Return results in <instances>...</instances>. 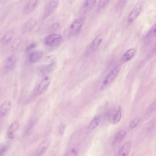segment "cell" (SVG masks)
<instances>
[{"label": "cell", "instance_id": "6da1fadb", "mask_svg": "<svg viewBox=\"0 0 156 156\" xmlns=\"http://www.w3.org/2000/svg\"><path fill=\"white\" fill-rule=\"evenodd\" d=\"M62 36L59 34H54L48 36L45 39L44 44L50 47H55L59 45L62 41Z\"/></svg>", "mask_w": 156, "mask_h": 156}, {"label": "cell", "instance_id": "7a4b0ae2", "mask_svg": "<svg viewBox=\"0 0 156 156\" xmlns=\"http://www.w3.org/2000/svg\"><path fill=\"white\" fill-rule=\"evenodd\" d=\"M84 18L80 17L76 20L70 25L69 30V36L78 34L80 31L84 22Z\"/></svg>", "mask_w": 156, "mask_h": 156}, {"label": "cell", "instance_id": "3957f363", "mask_svg": "<svg viewBox=\"0 0 156 156\" xmlns=\"http://www.w3.org/2000/svg\"><path fill=\"white\" fill-rule=\"evenodd\" d=\"M58 4L57 0L49 1L46 4L44 12L43 18L45 19L51 15L56 9Z\"/></svg>", "mask_w": 156, "mask_h": 156}, {"label": "cell", "instance_id": "277c9868", "mask_svg": "<svg viewBox=\"0 0 156 156\" xmlns=\"http://www.w3.org/2000/svg\"><path fill=\"white\" fill-rule=\"evenodd\" d=\"M50 81V78L48 76L43 78L37 88L35 94L36 95H40L43 93L48 88Z\"/></svg>", "mask_w": 156, "mask_h": 156}, {"label": "cell", "instance_id": "5b68a950", "mask_svg": "<svg viewBox=\"0 0 156 156\" xmlns=\"http://www.w3.org/2000/svg\"><path fill=\"white\" fill-rule=\"evenodd\" d=\"M143 7L142 2H138L134 7L128 17V21L129 23L133 21L140 14Z\"/></svg>", "mask_w": 156, "mask_h": 156}, {"label": "cell", "instance_id": "8992f818", "mask_svg": "<svg viewBox=\"0 0 156 156\" xmlns=\"http://www.w3.org/2000/svg\"><path fill=\"white\" fill-rule=\"evenodd\" d=\"M11 105V102L9 100H6L2 103L0 107L1 119H3L7 116L10 110Z\"/></svg>", "mask_w": 156, "mask_h": 156}, {"label": "cell", "instance_id": "52a82bcc", "mask_svg": "<svg viewBox=\"0 0 156 156\" xmlns=\"http://www.w3.org/2000/svg\"><path fill=\"white\" fill-rule=\"evenodd\" d=\"M16 62V58L14 55L9 56L6 60L4 65V70L5 72H8L14 66Z\"/></svg>", "mask_w": 156, "mask_h": 156}, {"label": "cell", "instance_id": "ba28073f", "mask_svg": "<svg viewBox=\"0 0 156 156\" xmlns=\"http://www.w3.org/2000/svg\"><path fill=\"white\" fill-rule=\"evenodd\" d=\"M120 69V66L118 65L110 72L107 76L104 83L105 84H108L115 79Z\"/></svg>", "mask_w": 156, "mask_h": 156}, {"label": "cell", "instance_id": "9c48e42d", "mask_svg": "<svg viewBox=\"0 0 156 156\" xmlns=\"http://www.w3.org/2000/svg\"><path fill=\"white\" fill-rule=\"evenodd\" d=\"M49 145V142L47 140L42 141L37 147L35 152L36 156H42L46 152Z\"/></svg>", "mask_w": 156, "mask_h": 156}, {"label": "cell", "instance_id": "30bf717a", "mask_svg": "<svg viewBox=\"0 0 156 156\" xmlns=\"http://www.w3.org/2000/svg\"><path fill=\"white\" fill-rule=\"evenodd\" d=\"M14 34V30L12 29H9L4 35L1 39V43L3 45H7L11 41Z\"/></svg>", "mask_w": 156, "mask_h": 156}, {"label": "cell", "instance_id": "8fae6325", "mask_svg": "<svg viewBox=\"0 0 156 156\" xmlns=\"http://www.w3.org/2000/svg\"><path fill=\"white\" fill-rule=\"evenodd\" d=\"M43 55V52L41 51H37L32 52L29 55V61L31 63H35L41 59Z\"/></svg>", "mask_w": 156, "mask_h": 156}, {"label": "cell", "instance_id": "7c38bea8", "mask_svg": "<svg viewBox=\"0 0 156 156\" xmlns=\"http://www.w3.org/2000/svg\"><path fill=\"white\" fill-rule=\"evenodd\" d=\"M19 126V122L17 120L14 121L10 125L7 130V135L9 139L13 138L14 134L18 130Z\"/></svg>", "mask_w": 156, "mask_h": 156}, {"label": "cell", "instance_id": "4fadbf2b", "mask_svg": "<svg viewBox=\"0 0 156 156\" xmlns=\"http://www.w3.org/2000/svg\"><path fill=\"white\" fill-rule=\"evenodd\" d=\"M37 0H30L26 3L23 9V12L27 14L31 12L36 7L38 3Z\"/></svg>", "mask_w": 156, "mask_h": 156}, {"label": "cell", "instance_id": "5bb4252c", "mask_svg": "<svg viewBox=\"0 0 156 156\" xmlns=\"http://www.w3.org/2000/svg\"><path fill=\"white\" fill-rule=\"evenodd\" d=\"M132 143L130 141L126 142L122 146L119 153L118 156H127L130 150Z\"/></svg>", "mask_w": 156, "mask_h": 156}, {"label": "cell", "instance_id": "9a60e30c", "mask_svg": "<svg viewBox=\"0 0 156 156\" xmlns=\"http://www.w3.org/2000/svg\"><path fill=\"white\" fill-rule=\"evenodd\" d=\"M102 40L101 35L99 34L96 36L91 43L89 49L90 51H94L98 47Z\"/></svg>", "mask_w": 156, "mask_h": 156}, {"label": "cell", "instance_id": "2e32d148", "mask_svg": "<svg viewBox=\"0 0 156 156\" xmlns=\"http://www.w3.org/2000/svg\"><path fill=\"white\" fill-rule=\"evenodd\" d=\"M35 23L36 21L34 19L32 18L29 19L23 27V32L26 33L30 31L34 27Z\"/></svg>", "mask_w": 156, "mask_h": 156}, {"label": "cell", "instance_id": "e0dca14e", "mask_svg": "<svg viewBox=\"0 0 156 156\" xmlns=\"http://www.w3.org/2000/svg\"><path fill=\"white\" fill-rule=\"evenodd\" d=\"M135 52L134 48H131L127 51L122 57V60L125 62L130 60L133 56Z\"/></svg>", "mask_w": 156, "mask_h": 156}, {"label": "cell", "instance_id": "ac0fdd59", "mask_svg": "<svg viewBox=\"0 0 156 156\" xmlns=\"http://www.w3.org/2000/svg\"><path fill=\"white\" fill-rule=\"evenodd\" d=\"M121 118V110L120 107H119L113 116L112 119V123L114 124L117 123L120 121Z\"/></svg>", "mask_w": 156, "mask_h": 156}, {"label": "cell", "instance_id": "d6986e66", "mask_svg": "<svg viewBox=\"0 0 156 156\" xmlns=\"http://www.w3.org/2000/svg\"><path fill=\"white\" fill-rule=\"evenodd\" d=\"M101 121V117L99 116L95 117L90 122L89 126V129H92L96 127Z\"/></svg>", "mask_w": 156, "mask_h": 156}, {"label": "cell", "instance_id": "ffe728a7", "mask_svg": "<svg viewBox=\"0 0 156 156\" xmlns=\"http://www.w3.org/2000/svg\"><path fill=\"white\" fill-rule=\"evenodd\" d=\"M126 132L125 130H122L119 132L116 136L115 142L119 143L126 136Z\"/></svg>", "mask_w": 156, "mask_h": 156}, {"label": "cell", "instance_id": "44dd1931", "mask_svg": "<svg viewBox=\"0 0 156 156\" xmlns=\"http://www.w3.org/2000/svg\"><path fill=\"white\" fill-rule=\"evenodd\" d=\"M96 2V0H87L85 1L83 6V10L86 11L90 9L94 6Z\"/></svg>", "mask_w": 156, "mask_h": 156}, {"label": "cell", "instance_id": "7402d4cb", "mask_svg": "<svg viewBox=\"0 0 156 156\" xmlns=\"http://www.w3.org/2000/svg\"><path fill=\"white\" fill-rule=\"evenodd\" d=\"M55 66V62H52L43 67L41 69V70L44 72H50L53 69Z\"/></svg>", "mask_w": 156, "mask_h": 156}, {"label": "cell", "instance_id": "603a6c76", "mask_svg": "<svg viewBox=\"0 0 156 156\" xmlns=\"http://www.w3.org/2000/svg\"><path fill=\"white\" fill-rule=\"evenodd\" d=\"M21 41V39L20 38L17 37L13 41L12 48L13 50L16 49L19 46Z\"/></svg>", "mask_w": 156, "mask_h": 156}, {"label": "cell", "instance_id": "cb8c5ba5", "mask_svg": "<svg viewBox=\"0 0 156 156\" xmlns=\"http://www.w3.org/2000/svg\"><path fill=\"white\" fill-rule=\"evenodd\" d=\"M147 36L149 38H153L156 37V24L152 27L148 32Z\"/></svg>", "mask_w": 156, "mask_h": 156}, {"label": "cell", "instance_id": "d4e9b609", "mask_svg": "<svg viewBox=\"0 0 156 156\" xmlns=\"http://www.w3.org/2000/svg\"><path fill=\"white\" fill-rule=\"evenodd\" d=\"M78 152V149L76 147L71 148L68 152L67 156H76Z\"/></svg>", "mask_w": 156, "mask_h": 156}, {"label": "cell", "instance_id": "484cf974", "mask_svg": "<svg viewBox=\"0 0 156 156\" xmlns=\"http://www.w3.org/2000/svg\"><path fill=\"white\" fill-rule=\"evenodd\" d=\"M36 44L35 43H32L28 45L25 49V53H28L34 49L36 47Z\"/></svg>", "mask_w": 156, "mask_h": 156}, {"label": "cell", "instance_id": "4316f807", "mask_svg": "<svg viewBox=\"0 0 156 156\" xmlns=\"http://www.w3.org/2000/svg\"><path fill=\"white\" fill-rule=\"evenodd\" d=\"M140 121L139 118H136L130 122L129 127L131 129L134 128L138 124Z\"/></svg>", "mask_w": 156, "mask_h": 156}, {"label": "cell", "instance_id": "83f0119b", "mask_svg": "<svg viewBox=\"0 0 156 156\" xmlns=\"http://www.w3.org/2000/svg\"><path fill=\"white\" fill-rule=\"evenodd\" d=\"M108 0H101L99 1L98 6V9L99 10L105 7L108 3Z\"/></svg>", "mask_w": 156, "mask_h": 156}, {"label": "cell", "instance_id": "f1b7e54d", "mask_svg": "<svg viewBox=\"0 0 156 156\" xmlns=\"http://www.w3.org/2000/svg\"><path fill=\"white\" fill-rule=\"evenodd\" d=\"M60 24L59 23L56 22L53 23L50 28V31L53 32L56 30L59 27Z\"/></svg>", "mask_w": 156, "mask_h": 156}, {"label": "cell", "instance_id": "f546056e", "mask_svg": "<svg viewBox=\"0 0 156 156\" xmlns=\"http://www.w3.org/2000/svg\"><path fill=\"white\" fill-rule=\"evenodd\" d=\"M126 2V1L122 0L118 1L116 5L118 9H121L124 7Z\"/></svg>", "mask_w": 156, "mask_h": 156}, {"label": "cell", "instance_id": "4dcf8cb0", "mask_svg": "<svg viewBox=\"0 0 156 156\" xmlns=\"http://www.w3.org/2000/svg\"><path fill=\"white\" fill-rule=\"evenodd\" d=\"M8 149V147L6 145H2L0 149V156H3Z\"/></svg>", "mask_w": 156, "mask_h": 156}, {"label": "cell", "instance_id": "1f68e13d", "mask_svg": "<svg viewBox=\"0 0 156 156\" xmlns=\"http://www.w3.org/2000/svg\"><path fill=\"white\" fill-rule=\"evenodd\" d=\"M150 109L151 111H154L156 110V99L151 105Z\"/></svg>", "mask_w": 156, "mask_h": 156}, {"label": "cell", "instance_id": "d6a6232c", "mask_svg": "<svg viewBox=\"0 0 156 156\" xmlns=\"http://www.w3.org/2000/svg\"><path fill=\"white\" fill-rule=\"evenodd\" d=\"M65 129V126L63 124H62L59 128V132L61 135H62L64 134Z\"/></svg>", "mask_w": 156, "mask_h": 156}, {"label": "cell", "instance_id": "836d02e7", "mask_svg": "<svg viewBox=\"0 0 156 156\" xmlns=\"http://www.w3.org/2000/svg\"><path fill=\"white\" fill-rule=\"evenodd\" d=\"M154 50L156 52V42L154 46Z\"/></svg>", "mask_w": 156, "mask_h": 156}]
</instances>
